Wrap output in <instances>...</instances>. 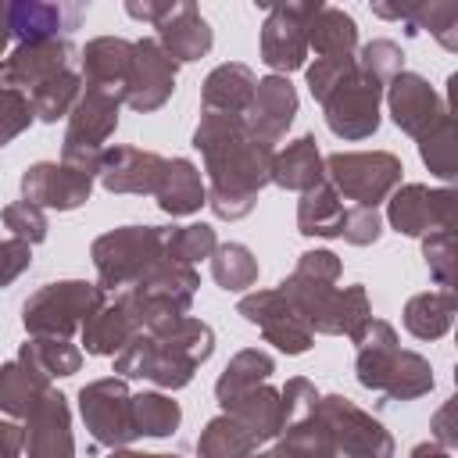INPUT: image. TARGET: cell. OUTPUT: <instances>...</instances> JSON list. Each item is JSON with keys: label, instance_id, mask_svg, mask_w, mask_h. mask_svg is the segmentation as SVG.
Returning a JSON list of instances; mask_svg holds the SVG:
<instances>
[{"label": "cell", "instance_id": "obj_1", "mask_svg": "<svg viewBox=\"0 0 458 458\" xmlns=\"http://www.w3.org/2000/svg\"><path fill=\"white\" fill-rule=\"evenodd\" d=\"M193 147L204 154L208 165V204L218 218L236 222L243 218L258 190L272 182V157L276 150L254 140L243 125V118L200 111V125L193 132Z\"/></svg>", "mask_w": 458, "mask_h": 458}, {"label": "cell", "instance_id": "obj_2", "mask_svg": "<svg viewBox=\"0 0 458 458\" xmlns=\"http://www.w3.org/2000/svg\"><path fill=\"white\" fill-rule=\"evenodd\" d=\"M215 351V333L200 318H168L136 333L118 354L114 372L129 379H150L165 390H179L193 379L197 365Z\"/></svg>", "mask_w": 458, "mask_h": 458}, {"label": "cell", "instance_id": "obj_3", "mask_svg": "<svg viewBox=\"0 0 458 458\" xmlns=\"http://www.w3.org/2000/svg\"><path fill=\"white\" fill-rule=\"evenodd\" d=\"M340 261L333 250H308L301 254L297 268L279 283V293L293 304V311L308 322L311 333L329 336H354L365 318H372L365 286L354 283L347 290H336Z\"/></svg>", "mask_w": 458, "mask_h": 458}, {"label": "cell", "instance_id": "obj_4", "mask_svg": "<svg viewBox=\"0 0 458 458\" xmlns=\"http://www.w3.org/2000/svg\"><path fill=\"white\" fill-rule=\"evenodd\" d=\"M308 89L326 111V125L340 140H365L379 129L383 86L369 79L354 57H315L308 68Z\"/></svg>", "mask_w": 458, "mask_h": 458}, {"label": "cell", "instance_id": "obj_5", "mask_svg": "<svg viewBox=\"0 0 458 458\" xmlns=\"http://www.w3.org/2000/svg\"><path fill=\"white\" fill-rule=\"evenodd\" d=\"M351 340H354V369L361 386L390 401H415L433 390L429 361L415 351H401L390 322L365 318Z\"/></svg>", "mask_w": 458, "mask_h": 458}, {"label": "cell", "instance_id": "obj_6", "mask_svg": "<svg viewBox=\"0 0 458 458\" xmlns=\"http://www.w3.org/2000/svg\"><path fill=\"white\" fill-rule=\"evenodd\" d=\"M157 261H165V225H122L93 240L97 286L104 293L132 286Z\"/></svg>", "mask_w": 458, "mask_h": 458}, {"label": "cell", "instance_id": "obj_7", "mask_svg": "<svg viewBox=\"0 0 458 458\" xmlns=\"http://www.w3.org/2000/svg\"><path fill=\"white\" fill-rule=\"evenodd\" d=\"M193 290H197V272L190 265L157 261L132 286L118 290L114 301H122V308L136 318L140 329H150L157 322L182 318L193 304Z\"/></svg>", "mask_w": 458, "mask_h": 458}, {"label": "cell", "instance_id": "obj_8", "mask_svg": "<svg viewBox=\"0 0 458 458\" xmlns=\"http://www.w3.org/2000/svg\"><path fill=\"white\" fill-rule=\"evenodd\" d=\"M104 304H107V293L97 283H82V279L47 283L21 304V322L32 336L68 340V333L82 329V322Z\"/></svg>", "mask_w": 458, "mask_h": 458}, {"label": "cell", "instance_id": "obj_9", "mask_svg": "<svg viewBox=\"0 0 458 458\" xmlns=\"http://www.w3.org/2000/svg\"><path fill=\"white\" fill-rule=\"evenodd\" d=\"M125 97L118 89L107 86H86L79 93V100L68 111V132H64V154L61 161L72 165H86L97 172L100 154H104V140L118 129V104Z\"/></svg>", "mask_w": 458, "mask_h": 458}, {"label": "cell", "instance_id": "obj_10", "mask_svg": "<svg viewBox=\"0 0 458 458\" xmlns=\"http://www.w3.org/2000/svg\"><path fill=\"white\" fill-rule=\"evenodd\" d=\"M322 172L329 175V186L358 204V208H376L383 197L394 193V186L401 182V161L386 150H361V154H329L322 161Z\"/></svg>", "mask_w": 458, "mask_h": 458}, {"label": "cell", "instance_id": "obj_11", "mask_svg": "<svg viewBox=\"0 0 458 458\" xmlns=\"http://www.w3.org/2000/svg\"><path fill=\"white\" fill-rule=\"evenodd\" d=\"M79 411H82L89 437L111 451H118L140 437L136 422H132V394H129L125 379H118V376H107V379L82 386L79 390Z\"/></svg>", "mask_w": 458, "mask_h": 458}, {"label": "cell", "instance_id": "obj_12", "mask_svg": "<svg viewBox=\"0 0 458 458\" xmlns=\"http://www.w3.org/2000/svg\"><path fill=\"white\" fill-rule=\"evenodd\" d=\"M318 415L333 437V458H394L390 433L347 397H318Z\"/></svg>", "mask_w": 458, "mask_h": 458}, {"label": "cell", "instance_id": "obj_13", "mask_svg": "<svg viewBox=\"0 0 458 458\" xmlns=\"http://www.w3.org/2000/svg\"><path fill=\"white\" fill-rule=\"evenodd\" d=\"M125 11L154 21L161 50L172 61H197L211 50V29L193 4H125Z\"/></svg>", "mask_w": 458, "mask_h": 458}, {"label": "cell", "instance_id": "obj_14", "mask_svg": "<svg viewBox=\"0 0 458 458\" xmlns=\"http://www.w3.org/2000/svg\"><path fill=\"white\" fill-rule=\"evenodd\" d=\"M93 168L86 165H72V161H39L32 168H25L21 175V193L29 204L36 208H57V211H72L79 204H86L89 190H93Z\"/></svg>", "mask_w": 458, "mask_h": 458}, {"label": "cell", "instance_id": "obj_15", "mask_svg": "<svg viewBox=\"0 0 458 458\" xmlns=\"http://www.w3.org/2000/svg\"><path fill=\"white\" fill-rule=\"evenodd\" d=\"M318 4H279L268 11L261 29V61L272 72H293L308 54V21Z\"/></svg>", "mask_w": 458, "mask_h": 458}, {"label": "cell", "instance_id": "obj_16", "mask_svg": "<svg viewBox=\"0 0 458 458\" xmlns=\"http://www.w3.org/2000/svg\"><path fill=\"white\" fill-rule=\"evenodd\" d=\"M390 225L404 236H433L454 229V193L408 182L390 197Z\"/></svg>", "mask_w": 458, "mask_h": 458}, {"label": "cell", "instance_id": "obj_17", "mask_svg": "<svg viewBox=\"0 0 458 458\" xmlns=\"http://www.w3.org/2000/svg\"><path fill=\"white\" fill-rule=\"evenodd\" d=\"M240 315L247 322H254L261 329V336L268 344H276L279 351L286 354H304L311 347V329L308 322L293 311V304L279 293V290H258V293H247L240 301Z\"/></svg>", "mask_w": 458, "mask_h": 458}, {"label": "cell", "instance_id": "obj_18", "mask_svg": "<svg viewBox=\"0 0 458 458\" xmlns=\"http://www.w3.org/2000/svg\"><path fill=\"white\" fill-rule=\"evenodd\" d=\"M175 89V61L157 39L132 43V61L125 75V104L132 111H157Z\"/></svg>", "mask_w": 458, "mask_h": 458}, {"label": "cell", "instance_id": "obj_19", "mask_svg": "<svg viewBox=\"0 0 458 458\" xmlns=\"http://www.w3.org/2000/svg\"><path fill=\"white\" fill-rule=\"evenodd\" d=\"M297 114V93L290 86V79L283 75H268V79H258L254 86V97H250V107L243 114V125L254 140H261L265 147L279 143L290 129Z\"/></svg>", "mask_w": 458, "mask_h": 458}, {"label": "cell", "instance_id": "obj_20", "mask_svg": "<svg viewBox=\"0 0 458 458\" xmlns=\"http://www.w3.org/2000/svg\"><path fill=\"white\" fill-rule=\"evenodd\" d=\"M25 451L29 458H75L72 440V415L64 394L50 390L29 415H25Z\"/></svg>", "mask_w": 458, "mask_h": 458}, {"label": "cell", "instance_id": "obj_21", "mask_svg": "<svg viewBox=\"0 0 458 458\" xmlns=\"http://www.w3.org/2000/svg\"><path fill=\"white\" fill-rule=\"evenodd\" d=\"M161 154L154 150H140V147H114L100 154L97 175L111 193H154L165 172Z\"/></svg>", "mask_w": 458, "mask_h": 458}, {"label": "cell", "instance_id": "obj_22", "mask_svg": "<svg viewBox=\"0 0 458 458\" xmlns=\"http://www.w3.org/2000/svg\"><path fill=\"white\" fill-rule=\"evenodd\" d=\"M390 114L401 125V132L419 140L447 114V107L437 100V93L429 89V82L422 75L401 72L397 79H390Z\"/></svg>", "mask_w": 458, "mask_h": 458}, {"label": "cell", "instance_id": "obj_23", "mask_svg": "<svg viewBox=\"0 0 458 458\" xmlns=\"http://www.w3.org/2000/svg\"><path fill=\"white\" fill-rule=\"evenodd\" d=\"M89 14V4H7L11 36L21 43L57 39V32H75Z\"/></svg>", "mask_w": 458, "mask_h": 458}, {"label": "cell", "instance_id": "obj_24", "mask_svg": "<svg viewBox=\"0 0 458 458\" xmlns=\"http://www.w3.org/2000/svg\"><path fill=\"white\" fill-rule=\"evenodd\" d=\"M225 408V415L229 419H236L258 444L261 440H272V437H279L283 429H286V411H283V397H279V390H272V386H250V390H243V394H236L233 401H225L222 404Z\"/></svg>", "mask_w": 458, "mask_h": 458}, {"label": "cell", "instance_id": "obj_25", "mask_svg": "<svg viewBox=\"0 0 458 458\" xmlns=\"http://www.w3.org/2000/svg\"><path fill=\"white\" fill-rule=\"evenodd\" d=\"M254 72L247 64H218L208 82H204V100H200V111H215V114H233V118H243L247 107H250V97H254Z\"/></svg>", "mask_w": 458, "mask_h": 458}, {"label": "cell", "instance_id": "obj_26", "mask_svg": "<svg viewBox=\"0 0 458 458\" xmlns=\"http://www.w3.org/2000/svg\"><path fill=\"white\" fill-rule=\"evenodd\" d=\"M154 197H157V208L172 218L193 215V211H200V204H208L200 172L186 157H168L165 161V172H161V182H157Z\"/></svg>", "mask_w": 458, "mask_h": 458}, {"label": "cell", "instance_id": "obj_27", "mask_svg": "<svg viewBox=\"0 0 458 458\" xmlns=\"http://www.w3.org/2000/svg\"><path fill=\"white\" fill-rule=\"evenodd\" d=\"M129 61H132L129 39L100 36V39L86 43V50H82V79H86V86H107V89H118L125 97Z\"/></svg>", "mask_w": 458, "mask_h": 458}, {"label": "cell", "instance_id": "obj_28", "mask_svg": "<svg viewBox=\"0 0 458 458\" xmlns=\"http://www.w3.org/2000/svg\"><path fill=\"white\" fill-rule=\"evenodd\" d=\"M136 333H143V329L122 308V301H107L82 322V347H86V354H118Z\"/></svg>", "mask_w": 458, "mask_h": 458}, {"label": "cell", "instance_id": "obj_29", "mask_svg": "<svg viewBox=\"0 0 458 458\" xmlns=\"http://www.w3.org/2000/svg\"><path fill=\"white\" fill-rule=\"evenodd\" d=\"M50 379L43 372H36L29 361L14 358L7 365H0V408L14 419H25L47 394H50Z\"/></svg>", "mask_w": 458, "mask_h": 458}, {"label": "cell", "instance_id": "obj_30", "mask_svg": "<svg viewBox=\"0 0 458 458\" xmlns=\"http://www.w3.org/2000/svg\"><path fill=\"white\" fill-rule=\"evenodd\" d=\"M322 179H326V172H322V154L315 147V136H301L283 154L272 157V182L283 190L304 193V190L318 186Z\"/></svg>", "mask_w": 458, "mask_h": 458}, {"label": "cell", "instance_id": "obj_31", "mask_svg": "<svg viewBox=\"0 0 458 458\" xmlns=\"http://www.w3.org/2000/svg\"><path fill=\"white\" fill-rule=\"evenodd\" d=\"M347 208L344 197L322 179L318 186L304 190L301 193V204H297V229L304 236H340L344 229V218H347Z\"/></svg>", "mask_w": 458, "mask_h": 458}, {"label": "cell", "instance_id": "obj_32", "mask_svg": "<svg viewBox=\"0 0 458 458\" xmlns=\"http://www.w3.org/2000/svg\"><path fill=\"white\" fill-rule=\"evenodd\" d=\"M354 43H358L354 18L344 14L340 7L318 4V11L308 21V47H315L318 57H351Z\"/></svg>", "mask_w": 458, "mask_h": 458}, {"label": "cell", "instance_id": "obj_33", "mask_svg": "<svg viewBox=\"0 0 458 458\" xmlns=\"http://www.w3.org/2000/svg\"><path fill=\"white\" fill-rule=\"evenodd\" d=\"M454 322V293L451 290H429L404 304V329L419 340H437Z\"/></svg>", "mask_w": 458, "mask_h": 458}, {"label": "cell", "instance_id": "obj_34", "mask_svg": "<svg viewBox=\"0 0 458 458\" xmlns=\"http://www.w3.org/2000/svg\"><path fill=\"white\" fill-rule=\"evenodd\" d=\"M18 358L29 361V365H32L36 372H43L47 379H54V376H72V372H79V365H82V351H79L75 344H68L64 336H32V340L21 344Z\"/></svg>", "mask_w": 458, "mask_h": 458}, {"label": "cell", "instance_id": "obj_35", "mask_svg": "<svg viewBox=\"0 0 458 458\" xmlns=\"http://www.w3.org/2000/svg\"><path fill=\"white\" fill-rule=\"evenodd\" d=\"M272 358L265 354V351H258V347H247V351H240L229 365H225V372L218 376V383H215V397H218V404H225V401H233L236 394H243V390H250V386H261L268 376H272Z\"/></svg>", "mask_w": 458, "mask_h": 458}, {"label": "cell", "instance_id": "obj_36", "mask_svg": "<svg viewBox=\"0 0 458 458\" xmlns=\"http://www.w3.org/2000/svg\"><path fill=\"white\" fill-rule=\"evenodd\" d=\"M254 451H258V440L229 415L211 419L197 440V458H250Z\"/></svg>", "mask_w": 458, "mask_h": 458}, {"label": "cell", "instance_id": "obj_37", "mask_svg": "<svg viewBox=\"0 0 458 458\" xmlns=\"http://www.w3.org/2000/svg\"><path fill=\"white\" fill-rule=\"evenodd\" d=\"M211 276L222 290L240 293L258 283V258L243 243H222L211 250Z\"/></svg>", "mask_w": 458, "mask_h": 458}, {"label": "cell", "instance_id": "obj_38", "mask_svg": "<svg viewBox=\"0 0 458 458\" xmlns=\"http://www.w3.org/2000/svg\"><path fill=\"white\" fill-rule=\"evenodd\" d=\"M79 82H82V79H79V72L72 68V72H61L57 79L36 86V89L29 93L32 114H36L39 122H57V118H64V114L72 111V104L79 100Z\"/></svg>", "mask_w": 458, "mask_h": 458}, {"label": "cell", "instance_id": "obj_39", "mask_svg": "<svg viewBox=\"0 0 458 458\" xmlns=\"http://www.w3.org/2000/svg\"><path fill=\"white\" fill-rule=\"evenodd\" d=\"M218 247L211 225H165V261L172 265H190L200 258H211Z\"/></svg>", "mask_w": 458, "mask_h": 458}, {"label": "cell", "instance_id": "obj_40", "mask_svg": "<svg viewBox=\"0 0 458 458\" xmlns=\"http://www.w3.org/2000/svg\"><path fill=\"white\" fill-rule=\"evenodd\" d=\"M182 411L165 394H132V422L140 437H168L179 426Z\"/></svg>", "mask_w": 458, "mask_h": 458}, {"label": "cell", "instance_id": "obj_41", "mask_svg": "<svg viewBox=\"0 0 458 458\" xmlns=\"http://www.w3.org/2000/svg\"><path fill=\"white\" fill-rule=\"evenodd\" d=\"M419 150H422V161L429 165L433 175H440V179H451L454 175L458 147H454V118H451V111L426 136H419Z\"/></svg>", "mask_w": 458, "mask_h": 458}, {"label": "cell", "instance_id": "obj_42", "mask_svg": "<svg viewBox=\"0 0 458 458\" xmlns=\"http://www.w3.org/2000/svg\"><path fill=\"white\" fill-rule=\"evenodd\" d=\"M0 218H4V225L11 229V236H14V240H25L29 247L47 240V215H43V208H36V204H29V200L7 204V208L0 211Z\"/></svg>", "mask_w": 458, "mask_h": 458}, {"label": "cell", "instance_id": "obj_43", "mask_svg": "<svg viewBox=\"0 0 458 458\" xmlns=\"http://www.w3.org/2000/svg\"><path fill=\"white\" fill-rule=\"evenodd\" d=\"M354 61H358V68H361L369 79H376L379 86H386L390 79L401 75V50H397V43H390V39L369 43V47L361 50V57H354Z\"/></svg>", "mask_w": 458, "mask_h": 458}, {"label": "cell", "instance_id": "obj_44", "mask_svg": "<svg viewBox=\"0 0 458 458\" xmlns=\"http://www.w3.org/2000/svg\"><path fill=\"white\" fill-rule=\"evenodd\" d=\"M422 254H426V265H429L433 279L440 286H451V279H454V229L426 236L422 240Z\"/></svg>", "mask_w": 458, "mask_h": 458}, {"label": "cell", "instance_id": "obj_45", "mask_svg": "<svg viewBox=\"0 0 458 458\" xmlns=\"http://www.w3.org/2000/svg\"><path fill=\"white\" fill-rule=\"evenodd\" d=\"M32 118H36V114H32V104H29L25 93H18V89H0V147L11 143L18 132H25Z\"/></svg>", "mask_w": 458, "mask_h": 458}, {"label": "cell", "instance_id": "obj_46", "mask_svg": "<svg viewBox=\"0 0 458 458\" xmlns=\"http://www.w3.org/2000/svg\"><path fill=\"white\" fill-rule=\"evenodd\" d=\"M379 233H383V222H379V211L376 208H358V204L347 208V218H344V229H340V236L347 243L365 247V243H376Z\"/></svg>", "mask_w": 458, "mask_h": 458}, {"label": "cell", "instance_id": "obj_47", "mask_svg": "<svg viewBox=\"0 0 458 458\" xmlns=\"http://www.w3.org/2000/svg\"><path fill=\"white\" fill-rule=\"evenodd\" d=\"M32 265V247L25 240H0V286H11Z\"/></svg>", "mask_w": 458, "mask_h": 458}, {"label": "cell", "instance_id": "obj_48", "mask_svg": "<svg viewBox=\"0 0 458 458\" xmlns=\"http://www.w3.org/2000/svg\"><path fill=\"white\" fill-rule=\"evenodd\" d=\"M21 447H25L21 426L0 419V458H21Z\"/></svg>", "mask_w": 458, "mask_h": 458}, {"label": "cell", "instance_id": "obj_49", "mask_svg": "<svg viewBox=\"0 0 458 458\" xmlns=\"http://www.w3.org/2000/svg\"><path fill=\"white\" fill-rule=\"evenodd\" d=\"M411 458H451V451L440 447V444H419V447L411 451Z\"/></svg>", "mask_w": 458, "mask_h": 458}, {"label": "cell", "instance_id": "obj_50", "mask_svg": "<svg viewBox=\"0 0 458 458\" xmlns=\"http://www.w3.org/2000/svg\"><path fill=\"white\" fill-rule=\"evenodd\" d=\"M11 39V25H7V4H0V50L7 47Z\"/></svg>", "mask_w": 458, "mask_h": 458}, {"label": "cell", "instance_id": "obj_51", "mask_svg": "<svg viewBox=\"0 0 458 458\" xmlns=\"http://www.w3.org/2000/svg\"><path fill=\"white\" fill-rule=\"evenodd\" d=\"M111 458H172V454H140V451H111Z\"/></svg>", "mask_w": 458, "mask_h": 458}, {"label": "cell", "instance_id": "obj_52", "mask_svg": "<svg viewBox=\"0 0 458 458\" xmlns=\"http://www.w3.org/2000/svg\"><path fill=\"white\" fill-rule=\"evenodd\" d=\"M172 458H179V454H172Z\"/></svg>", "mask_w": 458, "mask_h": 458}]
</instances>
